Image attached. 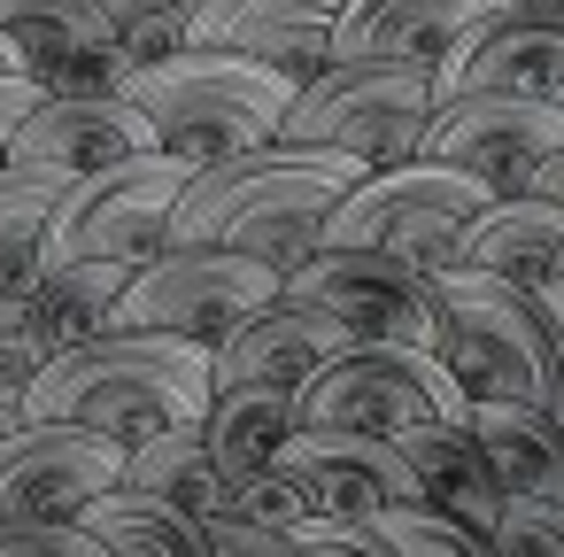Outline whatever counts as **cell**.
Listing matches in <instances>:
<instances>
[{
  "label": "cell",
  "mask_w": 564,
  "mask_h": 557,
  "mask_svg": "<svg viewBox=\"0 0 564 557\" xmlns=\"http://www.w3.org/2000/svg\"><path fill=\"white\" fill-rule=\"evenodd\" d=\"M356 179H364L356 156L263 140L232 163L186 171L178 210H171V248H232V256L294 279L325 248V217L340 210V194Z\"/></svg>",
  "instance_id": "obj_1"
},
{
  "label": "cell",
  "mask_w": 564,
  "mask_h": 557,
  "mask_svg": "<svg viewBox=\"0 0 564 557\" xmlns=\"http://www.w3.org/2000/svg\"><path fill=\"white\" fill-rule=\"evenodd\" d=\"M209 395H217L209 387V349L171 341V333H101V341H78V349L47 356V372L24 387V410L86 426L117 449H140L155 433L202 426Z\"/></svg>",
  "instance_id": "obj_2"
},
{
  "label": "cell",
  "mask_w": 564,
  "mask_h": 557,
  "mask_svg": "<svg viewBox=\"0 0 564 557\" xmlns=\"http://www.w3.org/2000/svg\"><path fill=\"white\" fill-rule=\"evenodd\" d=\"M117 94L155 125V156H171L186 171H209V163H232V156H248L279 132V117L294 101V78L263 71V63H240V55L186 47L171 63L124 71Z\"/></svg>",
  "instance_id": "obj_3"
},
{
  "label": "cell",
  "mask_w": 564,
  "mask_h": 557,
  "mask_svg": "<svg viewBox=\"0 0 564 557\" xmlns=\"http://www.w3.org/2000/svg\"><path fill=\"white\" fill-rule=\"evenodd\" d=\"M433 356L456 372L464 403H556L564 349L533 287L487 271H433Z\"/></svg>",
  "instance_id": "obj_4"
},
{
  "label": "cell",
  "mask_w": 564,
  "mask_h": 557,
  "mask_svg": "<svg viewBox=\"0 0 564 557\" xmlns=\"http://www.w3.org/2000/svg\"><path fill=\"white\" fill-rule=\"evenodd\" d=\"M425 125H433V78L425 71H410V63H325L310 86H294L271 140L356 156L364 171H394V163H417Z\"/></svg>",
  "instance_id": "obj_5"
},
{
  "label": "cell",
  "mask_w": 564,
  "mask_h": 557,
  "mask_svg": "<svg viewBox=\"0 0 564 557\" xmlns=\"http://www.w3.org/2000/svg\"><path fill=\"white\" fill-rule=\"evenodd\" d=\"M294 410L310 433H417V426H456L471 403L456 387V372L433 349H402V341H348L340 356H325L302 387Z\"/></svg>",
  "instance_id": "obj_6"
},
{
  "label": "cell",
  "mask_w": 564,
  "mask_h": 557,
  "mask_svg": "<svg viewBox=\"0 0 564 557\" xmlns=\"http://www.w3.org/2000/svg\"><path fill=\"white\" fill-rule=\"evenodd\" d=\"M286 279L232 256V248H163L148 256L117 310H109V333H171V341H194V349H217L232 341Z\"/></svg>",
  "instance_id": "obj_7"
},
{
  "label": "cell",
  "mask_w": 564,
  "mask_h": 557,
  "mask_svg": "<svg viewBox=\"0 0 564 557\" xmlns=\"http://www.w3.org/2000/svg\"><path fill=\"white\" fill-rule=\"evenodd\" d=\"M178 186H186V163H171V156H132L117 171H94V179L63 186V202L47 217V240H40V271L78 264V256L140 271L148 256L171 248Z\"/></svg>",
  "instance_id": "obj_8"
},
{
  "label": "cell",
  "mask_w": 564,
  "mask_h": 557,
  "mask_svg": "<svg viewBox=\"0 0 564 557\" xmlns=\"http://www.w3.org/2000/svg\"><path fill=\"white\" fill-rule=\"evenodd\" d=\"M495 194L464 171H441V163H394V171H364L340 210L325 217V248H387V256H410L425 271L448 264L456 233L487 210Z\"/></svg>",
  "instance_id": "obj_9"
},
{
  "label": "cell",
  "mask_w": 564,
  "mask_h": 557,
  "mask_svg": "<svg viewBox=\"0 0 564 557\" xmlns=\"http://www.w3.org/2000/svg\"><path fill=\"white\" fill-rule=\"evenodd\" d=\"M286 294H302L310 310H325L348 341H402V349H433V271L387 248H317Z\"/></svg>",
  "instance_id": "obj_10"
},
{
  "label": "cell",
  "mask_w": 564,
  "mask_h": 557,
  "mask_svg": "<svg viewBox=\"0 0 564 557\" xmlns=\"http://www.w3.org/2000/svg\"><path fill=\"white\" fill-rule=\"evenodd\" d=\"M456 94L556 101L564 94V0H502L495 17H479L433 71V109Z\"/></svg>",
  "instance_id": "obj_11"
},
{
  "label": "cell",
  "mask_w": 564,
  "mask_h": 557,
  "mask_svg": "<svg viewBox=\"0 0 564 557\" xmlns=\"http://www.w3.org/2000/svg\"><path fill=\"white\" fill-rule=\"evenodd\" d=\"M564 148V109L556 101H518V94H456L433 109L425 125V148L417 163H441V171H464L479 179L487 194H518L525 171L541 156Z\"/></svg>",
  "instance_id": "obj_12"
},
{
  "label": "cell",
  "mask_w": 564,
  "mask_h": 557,
  "mask_svg": "<svg viewBox=\"0 0 564 557\" xmlns=\"http://www.w3.org/2000/svg\"><path fill=\"white\" fill-rule=\"evenodd\" d=\"M117 480H124L117 441L63 418H32L24 433L0 441V526H63Z\"/></svg>",
  "instance_id": "obj_13"
},
{
  "label": "cell",
  "mask_w": 564,
  "mask_h": 557,
  "mask_svg": "<svg viewBox=\"0 0 564 557\" xmlns=\"http://www.w3.org/2000/svg\"><path fill=\"white\" fill-rule=\"evenodd\" d=\"M279 472L302 488L310 518H333V526H371L379 511H402L417 503V480L402 464L394 441L379 433H286L279 449Z\"/></svg>",
  "instance_id": "obj_14"
},
{
  "label": "cell",
  "mask_w": 564,
  "mask_h": 557,
  "mask_svg": "<svg viewBox=\"0 0 564 557\" xmlns=\"http://www.w3.org/2000/svg\"><path fill=\"white\" fill-rule=\"evenodd\" d=\"M132 156H155V125L124 94H40V109L17 125V148H9V163L55 171L70 186Z\"/></svg>",
  "instance_id": "obj_15"
},
{
  "label": "cell",
  "mask_w": 564,
  "mask_h": 557,
  "mask_svg": "<svg viewBox=\"0 0 564 557\" xmlns=\"http://www.w3.org/2000/svg\"><path fill=\"white\" fill-rule=\"evenodd\" d=\"M340 9H348V0H202L186 47L240 55V63H263V71L310 86L325 71V55H333Z\"/></svg>",
  "instance_id": "obj_16"
},
{
  "label": "cell",
  "mask_w": 564,
  "mask_h": 557,
  "mask_svg": "<svg viewBox=\"0 0 564 557\" xmlns=\"http://www.w3.org/2000/svg\"><path fill=\"white\" fill-rule=\"evenodd\" d=\"M0 40L40 94H117L124 55L94 0H0Z\"/></svg>",
  "instance_id": "obj_17"
},
{
  "label": "cell",
  "mask_w": 564,
  "mask_h": 557,
  "mask_svg": "<svg viewBox=\"0 0 564 557\" xmlns=\"http://www.w3.org/2000/svg\"><path fill=\"white\" fill-rule=\"evenodd\" d=\"M495 9L502 0H348L325 63H410V71L433 78L441 55Z\"/></svg>",
  "instance_id": "obj_18"
},
{
  "label": "cell",
  "mask_w": 564,
  "mask_h": 557,
  "mask_svg": "<svg viewBox=\"0 0 564 557\" xmlns=\"http://www.w3.org/2000/svg\"><path fill=\"white\" fill-rule=\"evenodd\" d=\"M348 349V333L325 318V310H310L302 294H271L232 341H217L209 349V387H240V379H263V387H302L325 356H340Z\"/></svg>",
  "instance_id": "obj_19"
},
{
  "label": "cell",
  "mask_w": 564,
  "mask_h": 557,
  "mask_svg": "<svg viewBox=\"0 0 564 557\" xmlns=\"http://www.w3.org/2000/svg\"><path fill=\"white\" fill-rule=\"evenodd\" d=\"M441 271H487L510 287H549V279H564V210H549L533 194H495L456 233Z\"/></svg>",
  "instance_id": "obj_20"
},
{
  "label": "cell",
  "mask_w": 564,
  "mask_h": 557,
  "mask_svg": "<svg viewBox=\"0 0 564 557\" xmlns=\"http://www.w3.org/2000/svg\"><path fill=\"white\" fill-rule=\"evenodd\" d=\"M394 449H402V464H410V480H417V503L425 511H441V518H456L464 534H495V518H502V488H495V472H487V457H479V441H471V426L456 418V426H417V433H394Z\"/></svg>",
  "instance_id": "obj_21"
},
{
  "label": "cell",
  "mask_w": 564,
  "mask_h": 557,
  "mask_svg": "<svg viewBox=\"0 0 564 557\" xmlns=\"http://www.w3.org/2000/svg\"><path fill=\"white\" fill-rule=\"evenodd\" d=\"M464 426H471V441H479L502 495L564 511V426H556V410H541V403H471Z\"/></svg>",
  "instance_id": "obj_22"
},
{
  "label": "cell",
  "mask_w": 564,
  "mask_h": 557,
  "mask_svg": "<svg viewBox=\"0 0 564 557\" xmlns=\"http://www.w3.org/2000/svg\"><path fill=\"white\" fill-rule=\"evenodd\" d=\"M286 433H302V410H294V387H263V379H240V387H217L209 410H202V441L217 457V472L240 488L256 472L279 464Z\"/></svg>",
  "instance_id": "obj_23"
},
{
  "label": "cell",
  "mask_w": 564,
  "mask_h": 557,
  "mask_svg": "<svg viewBox=\"0 0 564 557\" xmlns=\"http://www.w3.org/2000/svg\"><path fill=\"white\" fill-rule=\"evenodd\" d=\"M124 488L163 495V503H178V511L202 518V526H209V518H232V480L217 472L202 426H178V433H155V441L124 449Z\"/></svg>",
  "instance_id": "obj_24"
},
{
  "label": "cell",
  "mask_w": 564,
  "mask_h": 557,
  "mask_svg": "<svg viewBox=\"0 0 564 557\" xmlns=\"http://www.w3.org/2000/svg\"><path fill=\"white\" fill-rule=\"evenodd\" d=\"M78 526L109 549V557H209V526L202 518H186L178 503H163V495H140V488H109V495H94L86 511H78Z\"/></svg>",
  "instance_id": "obj_25"
},
{
  "label": "cell",
  "mask_w": 564,
  "mask_h": 557,
  "mask_svg": "<svg viewBox=\"0 0 564 557\" xmlns=\"http://www.w3.org/2000/svg\"><path fill=\"white\" fill-rule=\"evenodd\" d=\"M124 279H132L124 264H94V256H78V264H47V271L32 279L24 310H32V325L47 333V349L63 356V349L109 333V310H117Z\"/></svg>",
  "instance_id": "obj_26"
},
{
  "label": "cell",
  "mask_w": 564,
  "mask_h": 557,
  "mask_svg": "<svg viewBox=\"0 0 564 557\" xmlns=\"http://www.w3.org/2000/svg\"><path fill=\"white\" fill-rule=\"evenodd\" d=\"M63 186H70V179L24 171V163L0 171V302L32 294V279H40V240H47V217H55Z\"/></svg>",
  "instance_id": "obj_27"
},
{
  "label": "cell",
  "mask_w": 564,
  "mask_h": 557,
  "mask_svg": "<svg viewBox=\"0 0 564 557\" xmlns=\"http://www.w3.org/2000/svg\"><path fill=\"white\" fill-rule=\"evenodd\" d=\"M124 71H148V63H171L186 55V32H194V9L186 0H94Z\"/></svg>",
  "instance_id": "obj_28"
},
{
  "label": "cell",
  "mask_w": 564,
  "mask_h": 557,
  "mask_svg": "<svg viewBox=\"0 0 564 557\" xmlns=\"http://www.w3.org/2000/svg\"><path fill=\"white\" fill-rule=\"evenodd\" d=\"M387 557H495L479 534H464L456 518H441V511H425V503H402V511H379L371 526H364Z\"/></svg>",
  "instance_id": "obj_29"
},
{
  "label": "cell",
  "mask_w": 564,
  "mask_h": 557,
  "mask_svg": "<svg viewBox=\"0 0 564 557\" xmlns=\"http://www.w3.org/2000/svg\"><path fill=\"white\" fill-rule=\"evenodd\" d=\"M487 549H495V557H564V511L510 495L502 518H495V534H487Z\"/></svg>",
  "instance_id": "obj_30"
},
{
  "label": "cell",
  "mask_w": 564,
  "mask_h": 557,
  "mask_svg": "<svg viewBox=\"0 0 564 557\" xmlns=\"http://www.w3.org/2000/svg\"><path fill=\"white\" fill-rule=\"evenodd\" d=\"M232 518L271 526V534H294V526L310 518V503H302V488L271 464V472H256V480H240V488H232Z\"/></svg>",
  "instance_id": "obj_31"
},
{
  "label": "cell",
  "mask_w": 564,
  "mask_h": 557,
  "mask_svg": "<svg viewBox=\"0 0 564 557\" xmlns=\"http://www.w3.org/2000/svg\"><path fill=\"white\" fill-rule=\"evenodd\" d=\"M47 356H55V349H47V333L32 325L24 294H17V302H0V387H17V395H24V387L47 372Z\"/></svg>",
  "instance_id": "obj_32"
},
{
  "label": "cell",
  "mask_w": 564,
  "mask_h": 557,
  "mask_svg": "<svg viewBox=\"0 0 564 557\" xmlns=\"http://www.w3.org/2000/svg\"><path fill=\"white\" fill-rule=\"evenodd\" d=\"M0 557H109L78 518L63 526H0Z\"/></svg>",
  "instance_id": "obj_33"
},
{
  "label": "cell",
  "mask_w": 564,
  "mask_h": 557,
  "mask_svg": "<svg viewBox=\"0 0 564 557\" xmlns=\"http://www.w3.org/2000/svg\"><path fill=\"white\" fill-rule=\"evenodd\" d=\"M209 557H302L294 534L248 526V518H209Z\"/></svg>",
  "instance_id": "obj_34"
},
{
  "label": "cell",
  "mask_w": 564,
  "mask_h": 557,
  "mask_svg": "<svg viewBox=\"0 0 564 557\" xmlns=\"http://www.w3.org/2000/svg\"><path fill=\"white\" fill-rule=\"evenodd\" d=\"M294 549L302 557H387L364 526H333V518H302L294 526Z\"/></svg>",
  "instance_id": "obj_35"
},
{
  "label": "cell",
  "mask_w": 564,
  "mask_h": 557,
  "mask_svg": "<svg viewBox=\"0 0 564 557\" xmlns=\"http://www.w3.org/2000/svg\"><path fill=\"white\" fill-rule=\"evenodd\" d=\"M40 109V86L32 78H0V171H9V148H17V125Z\"/></svg>",
  "instance_id": "obj_36"
},
{
  "label": "cell",
  "mask_w": 564,
  "mask_h": 557,
  "mask_svg": "<svg viewBox=\"0 0 564 557\" xmlns=\"http://www.w3.org/2000/svg\"><path fill=\"white\" fill-rule=\"evenodd\" d=\"M518 194H533V202L564 210V148H556V156H541V163L525 171V186H518Z\"/></svg>",
  "instance_id": "obj_37"
},
{
  "label": "cell",
  "mask_w": 564,
  "mask_h": 557,
  "mask_svg": "<svg viewBox=\"0 0 564 557\" xmlns=\"http://www.w3.org/2000/svg\"><path fill=\"white\" fill-rule=\"evenodd\" d=\"M24 426H32L24 395H17V387H0V441H9V433H24Z\"/></svg>",
  "instance_id": "obj_38"
},
{
  "label": "cell",
  "mask_w": 564,
  "mask_h": 557,
  "mask_svg": "<svg viewBox=\"0 0 564 557\" xmlns=\"http://www.w3.org/2000/svg\"><path fill=\"white\" fill-rule=\"evenodd\" d=\"M541 294V310L556 318V349H564V279H549V287H533ZM556 395H564V379H556Z\"/></svg>",
  "instance_id": "obj_39"
},
{
  "label": "cell",
  "mask_w": 564,
  "mask_h": 557,
  "mask_svg": "<svg viewBox=\"0 0 564 557\" xmlns=\"http://www.w3.org/2000/svg\"><path fill=\"white\" fill-rule=\"evenodd\" d=\"M0 78H24V71H17V47H9V40H0Z\"/></svg>",
  "instance_id": "obj_40"
},
{
  "label": "cell",
  "mask_w": 564,
  "mask_h": 557,
  "mask_svg": "<svg viewBox=\"0 0 564 557\" xmlns=\"http://www.w3.org/2000/svg\"><path fill=\"white\" fill-rule=\"evenodd\" d=\"M549 410H556V426H564V395H556V403H549Z\"/></svg>",
  "instance_id": "obj_41"
},
{
  "label": "cell",
  "mask_w": 564,
  "mask_h": 557,
  "mask_svg": "<svg viewBox=\"0 0 564 557\" xmlns=\"http://www.w3.org/2000/svg\"><path fill=\"white\" fill-rule=\"evenodd\" d=\"M186 9H202V0H186Z\"/></svg>",
  "instance_id": "obj_42"
},
{
  "label": "cell",
  "mask_w": 564,
  "mask_h": 557,
  "mask_svg": "<svg viewBox=\"0 0 564 557\" xmlns=\"http://www.w3.org/2000/svg\"><path fill=\"white\" fill-rule=\"evenodd\" d=\"M556 109H564V94H556Z\"/></svg>",
  "instance_id": "obj_43"
}]
</instances>
